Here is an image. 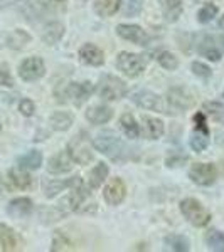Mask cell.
<instances>
[{
  "instance_id": "19",
  "label": "cell",
  "mask_w": 224,
  "mask_h": 252,
  "mask_svg": "<svg viewBox=\"0 0 224 252\" xmlns=\"http://www.w3.org/2000/svg\"><path fill=\"white\" fill-rule=\"evenodd\" d=\"M86 120L89 123L93 125H103V123H108L113 116V109L108 108V106H103V104H96V106H91L86 111Z\"/></svg>"
},
{
  "instance_id": "35",
  "label": "cell",
  "mask_w": 224,
  "mask_h": 252,
  "mask_svg": "<svg viewBox=\"0 0 224 252\" xmlns=\"http://www.w3.org/2000/svg\"><path fill=\"white\" fill-rule=\"evenodd\" d=\"M204 111H207L211 115L214 121H218V123H224V106L221 103H214V101H211V103H204Z\"/></svg>"
},
{
  "instance_id": "17",
  "label": "cell",
  "mask_w": 224,
  "mask_h": 252,
  "mask_svg": "<svg viewBox=\"0 0 224 252\" xmlns=\"http://www.w3.org/2000/svg\"><path fill=\"white\" fill-rule=\"evenodd\" d=\"M73 168V158L71 155L66 152H61L58 155H54L49 160V165H47V172L49 173H66L69 170Z\"/></svg>"
},
{
  "instance_id": "47",
  "label": "cell",
  "mask_w": 224,
  "mask_h": 252,
  "mask_svg": "<svg viewBox=\"0 0 224 252\" xmlns=\"http://www.w3.org/2000/svg\"><path fill=\"white\" fill-rule=\"evenodd\" d=\"M58 2H63V0H58Z\"/></svg>"
},
{
  "instance_id": "30",
  "label": "cell",
  "mask_w": 224,
  "mask_h": 252,
  "mask_svg": "<svg viewBox=\"0 0 224 252\" xmlns=\"http://www.w3.org/2000/svg\"><path fill=\"white\" fill-rule=\"evenodd\" d=\"M165 246L167 249H172L176 252H187L190 249V244L184 235H169V237H165Z\"/></svg>"
},
{
  "instance_id": "38",
  "label": "cell",
  "mask_w": 224,
  "mask_h": 252,
  "mask_svg": "<svg viewBox=\"0 0 224 252\" xmlns=\"http://www.w3.org/2000/svg\"><path fill=\"white\" fill-rule=\"evenodd\" d=\"M0 86H5V88L14 86V79H12L10 69L3 63H0Z\"/></svg>"
},
{
  "instance_id": "6",
  "label": "cell",
  "mask_w": 224,
  "mask_h": 252,
  "mask_svg": "<svg viewBox=\"0 0 224 252\" xmlns=\"http://www.w3.org/2000/svg\"><path fill=\"white\" fill-rule=\"evenodd\" d=\"M116 67L128 78H137L147 67V59L142 54L133 52H120L116 58Z\"/></svg>"
},
{
  "instance_id": "27",
  "label": "cell",
  "mask_w": 224,
  "mask_h": 252,
  "mask_svg": "<svg viewBox=\"0 0 224 252\" xmlns=\"http://www.w3.org/2000/svg\"><path fill=\"white\" fill-rule=\"evenodd\" d=\"M40 165H42V155L37 150H32V152L19 158V166L24 170H37Z\"/></svg>"
},
{
  "instance_id": "25",
  "label": "cell",
  "mask_w": 224,
  "mask_h": 252,
  "mask_svg": "<svg viewBox=\"0 0 224 252\" xmlns=\"http://www.w3.org/2000/svg\"><path fill=\"white\" fill-rule=\"evenodd\" d=\"M120 126L130 140H135V138L140 136V126L137 125L135 118L130 115V113H125V115L120 118Z\"/></svg>"
},
{
  "instance_id": "23",
  "label": "cell",
  "mask_w": 224,
  "mask_h": 252,
  "mask_svg": "<svg viewBox=\"0 0 224 252\" xmlns=\"http://www.w3.org/2000/svg\"><path fill=\"white\" fill-rule=\"evenodd\" d=\"M9 180L14 189L17 190H29L32 189V177L24 168H12L9 172Z\"/></svg>"
},
{
  "instance_id": "15",
  "label": "cell",
  "mask_w": 224,
  "mask_h": 252,
  "mask_svg": "<svg viewBox=\"0 0 224 252\" xmlns=\"http://www.w3.org/2000/svg\"><path fill=\"white\" fill-rule=\"evenodd\" d=\"M34 210V205H32V200L27 197H19V198H14L10 202L9 207H7V212H9L10 217L14 219H26L29 217Z\"/></svg>"
},
{
  "instance_id": "33",
  "label": "cell",
  "mask_w": 224,
  "mask_h": 252,
  "mask_svg": "<svg viewBox=\"0 0 224 252\" xmlns=\"http://www.w3.org/2000/svg\"><path fill=\"white\" fill-rule=\"evenodd\" d=\"M209 135L207 133H202L199 131V129H195L192 133V136H190V146H192L194 152H202V150L207 148V145H209Z\"/></svg>"
},
{
  "instance_id": "26",
  "label": "cell",
  "mask_w": 224,
  "mask_h": 252,
  "mask_svg": "<svg viewBox=\"0 0 224 252\" xmlns=\"http://www.w3.org/2000/svg\"><path fill=\"white\" fill-rule=\"evenodd\" d=\"M73 125V115L68 111H56L51 116V126L56 131H66Z\"/></svg>"
},
{
  "instance_id": "32",
  "label": "cell",
  "mask_w": 224,
  "mask_h": 252,
  "mask_svg": "<svg viewBox=\"0 0 224 252\" xmlns=\"http://www.w3.org/2000/svg\"><path fill=\"white\" fill-rule=\"evenodd\" d=\"M76 247L73 246L71 241L64 235L63 232H54V237H52V247L51 251L52 252H59V251H75Z\"/></svg>"
},
{
  "instance_id": "44",
  "label": "cell",
  "mask_w": 224,
  "mask_h": 252,
  "mask_svg": "<svg viewBox=\"0 0 224 252\" xmlns=\"http://www.w3.org/2000/svg\"><path fill=\"white\" fill-rule=\"evenodd\" d=\"M3 192H5V184H3L2 177H0V197L3 195Z\"/></svg>"
},
{
  "instance_id": "7",
  "label": "cell",
  "mask_w": 224,
  "mask_h": 252,
  "mask_svg": "<svg viewBox=\"0 0 224 252\" xmlns=\"http://www.w3.org/2000/svg\"><path fill=\"white\" fill-rule=\"evenodd\" d=\"M93 86L89 81H84V83H69L64 86V91H63V101H71L73 104H76V106H81V104L84 103V101L88 99L89 96H91Z\"/></svg>"
},
{
  "instance_id": "18",
  "label": "cell",
  "mask_w": 224,
  "mask_h": 252,
  "mask_svg": "<svg viewBox=\"0 0 224 252\" xmlns=\"http://www.w3.org/2000/svg\"><path fill=\"white\" fill-rule=\"evenodd\" d=\"M76 177L68 178V180H49V178H44L42 180V192L47 198H54L56 195L61 193L63 190L71 189V185L75 184Z\"/></svg>"
},
{
  "instance_id": "24",
  "label": "cell",
  "mask_w": 224,
  "mask_h": 252,
  "mask_svg": "<svg viewBox=\"0 0 224 252\" xmlns=\"http://www.w3.org/2000/svg\"><path fill=\"white\" fill-rule=\"evenodd\" d=\"M121 0H96L95 2V10L101 17H112L120 10Z\"/></svg>"
},
{
  "instance_id": "9",
  "label": "cell",
  "mask_w": 224,
  "mask_h": 252,
  "mask_svg": "<svg viewBox=\"0 0 224 252\" xmlns=\"http://www.w3.org/2000/svg\"><path fill=\"white\" fill-rule=\"evenodd\" d=\"M189 178L197 185L209 187L218 178V172H216V166L211 163H195L189 170Z\"/></svg>"
},
{
  "instance_id": "3",
  "label": "cell",
  "mask_w": 224,
  "mask_h": 252,
  "mask_svg": "<svg viewBox=\"0 0 224 252\" xmlns=\"http://www.w3.org/2000/svg\"><path fill=\"white\" fill-rule=\"evenodd\" d=\"M68 204L71 210L76 212H89V209L95 210V202L91 200V193L89 189L83 184L81 177H76L75 184L71 185V193L68 197Z\"/></svg>"
},
{
  "instance_id": "13",
  "label": "cell",
  "mask_w": 224,
  "mask_h": 252,
  "mask_svg": "<svg viewBox=\"0 0 224 252\" xmlns=\"http://www.w3.org/2000/svg\"><path fill=\"white\" fill-rule=\"evenodd\" d=\"M116 34L120 35V37H123L125 40L138 44V46H147V42H149V34L138 26L120 24V26L116 27Z\"/></svg>"
},
{
  "instance_id": "5",
  "label": "cell",
  "mask_w": 224,
  "mask_h": 252,
  "mask_svg": "<svg viewBox=\"0 0 224 252\" xmlns=\"http://www.w3.org/2000/svg\"><path fill=\"white\" fill-rule=\"evenodd\" d=\"M127 84L123 83L120 78L115 76L105 74L100 78V84H98V94L107 101H115L121 99V97L127 96Z\"/></svg>"
},
{
  "instance_id": "4",
  "label": "cell",
  "mask_w": 224,
  "mask_h": 252,
  "mask_svg": "<svg viewBox=\"0 0 224 252\" xmlns=\"http://www.w3.org/2000/svg\"><path fill=\"white\" fill-rule=\"evenodd\" d=\"M181 212L195 227H204L211 222V212L195 198H184L181 202Z\"/></svg>"
},
{
  "instance_id": "21",
  "label": "cell",
  "mask_w": 224,
  "mask_h": 252,
  "mask_svg": "<svg viewBox=\"0 0 224 252\" xmlns=\"http://www.w3.org/2000/svg\"><path fill=\"white\" fill-rule=\"evenodd\" d=\"M142 125H144V135L149 140H158L164 135V123L153 116H142Z\"/></svg>"
},
{
  "instance_id": "22",
  "label": "cell",
  "mask_w": 224,
  "mask_h": 252,
  "mask_svg": "<svg viewBox=\"0 0 224 252\" xmlns=\"http://www.w3.org/2000/svg\"><path fill=\"white\" fill-rule=\"evenodd\" d=\"M0 246H2L3 251H9V252L20 249L17 234L9 225H5V223H0Z\"/></svg>"
},
{
  "instance_id": "20",
  "label": "cell",
  "mask_w": 224,
  "mask_h": 252,
  "mask_svg": "<svg viewBox=\"0 0 224 252\" xmlns=\"http://www.w3.org/2000/svg\"><path fill=\"white\" fill-rule=\"evenodd\" d=\"M160 7L167 22H177L184 10V0H160Z\"/></svg>"
},
{
  "instance_id": "31",
  "label": "cell",
  "mask_w": 224,
  "mask_h": 252,
  "mask_svg": "<svg viewBox=\"0 0 224 252\" xmlns=\"http://www.w3.org/2000/svg\"><path fill=\"white\" fill-rule=\"evenodd\" d=\"M206 244L211 251L224 252V234L216 229L209 230V232L206 234Z\"/></svg>"
},
{
  "instance_id": "34",
  "label": "cell",
  "mask_w": 224,
  "mask_h": 252,
  "mask_svg": "<svg viewBox=\"0 0 224 252\" xmlns=\"http://www.w3.org/2000/svg\"><path fill=\"white\" fill-rule=\"evenodd\" d=\"M216 15H218V7L214 3H206L201 7V10L197 12V20L201 24H209Z\"/></svg>"
},
{
  "instance_id": "43",
  "label": "cell",
  "mask_w": 224,
  "mask_h": 252,
  "mask_svg": "<svg viewBox=\"0 0 224 252\" xmlns=\"http://www.w3.org/2000/svg\"><path fill=\"white\" fill-rule=\"evenodd\" d=\"M184 161H187V157L186 155H172L167 158V166H179L182 165Z\"/></svg>"
},
{
  "instance_id": "41",
  "label": "cell",
  "mask_w": 224,
  "mask_h": 252,
  "mask_svg": "<svg viewBox=\"0 0 224 252\" xmlns=\"http://www.w3.org/2000/svg\"><path fill=\"white\" fill-rule=\"evenodd\" d=\"M194 123H195V129H199V131L202 133H207L209 135V128H207V121H206V116L204 113H195L194 115Z\"/></svg>"
},
{
  "instance_id": "48",
  "label": "cell",
  "mask_w": 224,
  "mask_h": 252,
  "mask_svg": "<svg viewBox=\"0 0 224 252\" xmlns=\"http://www.w3.org/2000/svg\"><path fill=\"white\" fill-rule=\"evenodd\" d=\"M0 129H2V125H0Z\"/></svg>"
},
{
  "instance_id": "10",
  "label": "cell",
  "mask_w": 224,
  "mask_h": 252,
  "mask_svg": "<svg viewBox=\"0 0 224 252\" xmlns=\"http://www.w3.org/2000/svg\"><path fill=\"white\" fill-rule=\"evenodd\" d=\"M132 101L137 104V106H140L144 109H150V111H160V113H170L169 109L165 108L162 97L157 96L155 93L137 91V93H133V94H132Z\"/></svg>"
},
{
  "instance_id": "36",
  "label": "cell",
  "mask_w": 224,
  "mask_h": 252,
  "mask_svg": "<svg viewBox=\"0 0 224 252\" xmlns=\"http://www.w3.org/2000/svg\"><path fill=\"white\" fill-rule=\"evenodd\" d=\"M157 61L162 67L169 69V71H174V69L179 67V59L172 54V52H167V51L160 52V54L157 56Z\"/></svg>"
},
{
  "instance_id": "16",
  "label": "cell",
  "mask_w": 224,
  "mask_h": 252,
  "mask_svg": "<svg viewBox=\"0 0 224 252\" xmlns=\"http://www.w3.org/2000/svg\"><path fill=\"white\" fill-rule=\"evenodd\" d=\"M169 103L176 109H187L194 104V97L186 88H174L169 91Z\"/></svg>"
},
{
  "instance_id": "14",
  "label": "cell",
  "mask_w": 224,
  "mask_h": 252,
  "mask_svg": "<svg viewBox=\"0 0 224 252\" xmlns=\"http://www.w3.org/2000/svg\"><path fill=\"white\" fill-rule=\"evenodd\" d=\"M79 59L83 61L88 66H103L105 63V54L100 47H96L95 44H84L83 47L79 49Z\"/></svg>"
},
{
  "instance_id": "45",
  "label": "cell",
  "mask_w": 224,
  "mask_h": 252,
  "mask_svg": "<svg viewBox=\"0 0 224 252\" xmlns=\"http://www.w3.org/2000/svg\"><path fill=\"white\" fill-rule=\"evenodd\" d=\"M219 27H223V29H224V15H223V19L219 20Z\"/></svg>"
},
{
  "instance_id": "12",
  "label": "cell",
  "mask_w": 224,
  "mask_h": 252,
  "mask_svg": "<svg viewBox=\"0 0 224 252\" xmlns=\"http://www.w3.org/2000/svg\"><path fill=\"white\" fill-rule=\"evenodd\" d=\"M103 197L108 205H120L127 197V187L121 178H112L103 190Z\"/></svg>"
},
{
  "instance_id": "1",
  "label": "cell",
  "mask_w": 224,
  "mask_h": 252,
  "mask_svg": "<svg viewBox=\"0 0 224 252\" xmlns=\"http://www.w3.org/2000/svg\"><path fill=\"white\" fill-rule=\"evenodd\" d=\"M93 146L113 161H121L127 157V146L118 138L116 133H113V131L100 133V135L93 140Z\"/></svg>"
},
{
  "instance_id": "2",
  "label": "cell",
  "mask_w": 224,
  "mask_h": 252,
  "mask_svg": "<svg viewBox=\"0 0 224 252\" xmlns=\"http://www.w3.org/2000/svg\"><path fill=\"white\" fill-rule=\"evenodd\" d=\"M68 153L71 155L73 161L79 165H88L93 161V150L91 140L86 131H79L76 136H73L68 143Z\"/></svg>"
},
{
  "instance_id": "11",
  "label": "cell",
  "mask_w": 224,
  "mask_h": 252,
  "mask_svg": "<svg viewBox=\"0 0 224 252\" xmlns=\"http://www.w3.org/2000/svg\"><path fill=\"white\" fill-rule=\"evenodd\" d=\"M197 51H199V54L204 56V58H207L209 61L218 63V61L223 58L224 40L221 37H214V35H206V37L202 39V42L199 44Z\"/></svg>"
},
{
  "instance_id": "37",
  "label": "cell",
  "mask_w": 224,
  "mask_h": 252,
  "mask_svg": "<svg viewBox=\"0 0 224 252\" xmlns=\"http://www.w3.org/2000/svg\"><path fill=\"white\" fill-rule=\"evenodd\" d=\"M29 40H31V37L26 34V32L17 29V31H14V32H12V34L9 35V40H7V42H9V46H10V47L20 49V47L26 46V44L29 42Z\"/></svg>"
},
{
  "instance_id": "29",
  "label": "cell",
  "mask_w": 224,
  "mask_h": 252,
  "mask_svg": "<svg viewBox=\"0 0 224 252\" xmlns=\"http://www.w3.org/2000/svg\"><path fill=\"white\" fill-rule=\"evenodd\" d=\"M108 177V165L107 163H98L89 173V187L91 189H100L103 182Z\"/></svg>"
},
{
  "instance_id": "40",
  "label": "cell",
  "mask_w": 224,
  "mask_h": 252,
  "mask_svg": "<svg viewBox=\"0 0 224 252\" xmlns=\"http://www.w3.org/2000/svg\"><path fill=\"white\" fill-rule=\"evenodd\" d=\"M144 0H127L125 3V15H137L142 10Z\"/></svg>"
},
{
  "instance_id": "39",
  "label": "cell",
  "mask_w": 224,
  "mask_h": 252,
  "mask_svg": "<svg viewBox=\"0 0 224 252\" xmlns=\"http://www.w3.org/2000/svg\"><path fill=\"white\" fill-rule=\"evenodd\" d=\"M192 72L195 76H199V78H202V79L211 78V67L206 66V64H202V63H199V61L192 63Z\"/></svg>"
},
{
  "instance_id": "46",
  "label": "cell",
  "mask_w": 224,
  "mask_h": 252,
  "mask_svg": "<svg viewBox=\"0 0 224 252\" xmlns=\"http://www.w3.org/2000/svg\"><path fill=\"white\" fill-rule=\"evenodd\" d=\"M78 2H86V0H78Z\"/></svg>"
},
{
  "instance_id": "28",
  "label": "cell",
  "mask_w": 224,
  "mask_h": 252,
  "mask_svg": "<svg viewBox=\"0 0 224 252\" xmlns=\"http://www.w3.org/2000/svg\"><path fill=\"white\" fill-rule=\"evenodd\" d=\"M64 34V26L59 22H51L42 32V40L46 44H56L58 40L63 37Z\"/></svg>"
},
{
  "instance_id": "8",
  "label": "cell",
  "mask_w": 224,
  "mask_h": 252,
  "mask_svg": "<svg viewBox=\"0 0 224 252\" xmlns=\"http://www.w3.org/2000/svg\"><path fill=\"white\" fill-rule=\"evenodd\" d=\"M44 74H46V66H44V61L40 58H27L19 66V76L27 83L37 81Z\"/></svg>"
},
{
  "instance_id": "42",
  "label": "cell",
  "mask_w": 224,
  "mask_h": 252,
  "mask_svg": "<svg viewBox=\"0 0 224 252\" xmlns=\"http://www.w3.org/2000/svg\"><path fill=\"white\" fill-rule=\"evenodd\" d=\"M19 109H20V113H22L24 116H32V115H34V111H36V104L32 103L31 99H22V101H20V104H19Z\"/></svg>"
}]
</instances>
